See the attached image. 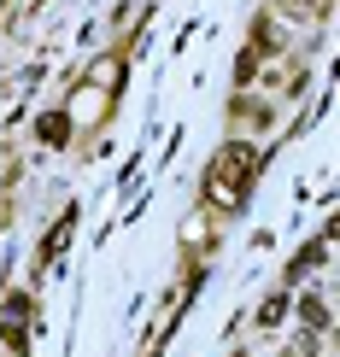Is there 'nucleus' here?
Instances as JSON below:
<instances>
[{
    "mask_svg": "<svg viewBox=\"0 0 340 357\" xmlns=\"http://www.w3.org/2000/svg\"><path fill=\"white\" fill-rule=\"evenodd\" d=\"M253 153H246V146H223V153H217V165H212V182H205V199L212 205H235L246 193V182H253Z\"/></svg>",
    "mask_w": 340,
    "mask_h": 357,
    "instance_id": "obj_1",
    "label": "nucleus"
},
{
    "mask_svg": "<svg viewBox=\"0 0 340 357\" xmlns=\"http://www.w3.org/2000/svg\"><path fill=\"white\" fill-rule=\"evenodd\" d=\"M71 234H77V211H65V217L53 222V234H47V241H41V258H59V252L71 246Z\"/></svg>",
    "mask_w": 340,
    "mask_h": 357,
    "instance_id": "obj_2",
    "label": "nucleus"
},
{
    "mask_svg": "<svg viewBox=\"0 0 340 357\" xmlns=\"http://www.w3.org/2000/svg\"><path fill=\"white\" fill-rule=\"evenodd\" d=\"M41 141H47V146H65V141H71L65 112H47V117H41Z\"/></svg>",
    "mask_w": 340,
    "mask_h": 357,
    "instance_id": "obj_3",
    "label": "nucleus"
},
{
    "mask_svg": "<svg viewBox=\"0 0 340 357\" xmlns=\"http://www.w3.org/2000/svg\"><path fill=\"white\" fill-rule=\"evenodd\" d=\"M282 317H288V293H270V299H264V310H258V322L270 328V322H282Z\"/></svg>",
    "mask_w": 340,
    "mask_h": 357,
    "instance_id": "obj_4",
    "label": "nucleus"
},
{
    "mask_svg": "<svg viewBox=\"0 0 340 357\" xmlns=\"http://www.w3.org/2000/svg\"><path fill=\"white\" fill-rule=\"evenodd\" d=\"M300 305H305V322H311V328H323V322H329V310H323L317 293H311V299H300Z\"/></svg>",
    "mask_w": 340,
    "mask_h": 357,
    "instance_id": "obj_5",
    "label": "nucleus"
},
{
    "mask_svg": "<svg viewBox=\"0 0 340 357\" xmlns=\"http://www.w3.org/2000/svg\"><path fill=\"white\" fill-rule=\"evenodd\" d=\"M288 357H317V334H300V340H293V351Z\"/></svg>",
    "mask_w": 340,
    "mask_h": 357,
    "instance_id": "obj_6",
    "label": "nucleus"
},
{
    "mask_svg": "<svg viewBox=\"0 0 340 357\" xmlns=\"http://www.w3.org/2000/svg\"><path fill=\"white\" fill-rule=\"evenodd\" d=\"M18 12H36V0H6V6H0V24L18 18Z\"/></svg>",
    "mask_w": 340,
    "mask_h": 357,
    "instance_id": "obj_7",
    "label": "nucleus"
}]
</instances>
